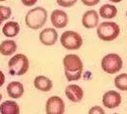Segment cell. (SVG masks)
Here are the masks:
<instances>
[{
	"mask_svg": "<svg viewBox=\"0 0 127 114\" xmlns=\"http://www.w3.org/2000/svg\"><path fill=\"white\" fill-rule=\"evenodd\" d=\"M64 75L67 81H77L81 78L83 71V63L79 57L75 54L65 55L63 60Z\"/></svg>",
	"mask_w": 127,
	"mask_h": 114,
	"instance_id": "6da1fadb",
	"label": "cell"
},
{
	"mask_svg": "<svg viewBox=\"0 0 127 114\" xmlns=\"http://www.w3.org/2000/svg\"><path fill=\"white\" fill-rule=\"evenodd\" d=\"M47 20V11L42 7H36L30 10L26 16V24L32 30L42 28Z\"/></svg>",
	"mask_w": 127,
	"mask_h": 114,
	"instance_id": "7a4b0ae2",
	"label": "cell"
},
{
	"mask_svg": "<svg viewBox=\"0 0 127 114\" xmlns=\"http://www.w3.org/2000/svg\"><path fill=\"white\" fill-rule=\"evenodd\" d=\"M8 66H9V73L12 76H22L28 72L30 63L26 55L17 54L10 59Z\"/></svg>",
	"mask_w": 127,
	"mask_h": 114,
	"instance_id": "3957f363",
	"label": "cell"
},
{
	"mask_svg": "<svg viewBox=\"0 0 127 114\" xmlns=\"http://www.w3.org/2000/svg\"><path fill=\"white\" fill-rule=\"evenodd\" d=\"M119 27L113 22H104L97 28V34L100 39L105 41H111L119 34Z\"/></svg>",
	"mask_w": 127,
	"mask_h": 114,
	"instance_id": "277c9868",
	"label": "cell"
},
{
	"mask_svg": "<svg viewBox=\"0 0 127 114\" xmlns=\"http://www.w3.org/2000/svg\"><path fill=\"white\" fill-rule=\"evenodd\" d=\"M122 68V59L115 53L106 55L102 60V69L108 74H115Z\"/></svg>",
	"mask_w": 127,
	"mask_h": 114,
	"instance_id": "5b68a950",
	"label": "cell"
},
{
	"mask_svg": "<svg viewBox=\"0 0 127 114\" xmlns=\"http://www.w3.org/2000/svg\"><path fill=\"white\" fill-rule=\"evenodd\" d=\"M61 43L65 49L68 50H76L79 49L82 45V37L79 33L66 31L61 36Z\"/></svg>",
	"mask_w": 127,
	"mask_h": 114,
	"instance_id": "8992f818",
	"label": "cell"
},
{
	"mask_svg": "<svg viewBox=\"0 0 127 114\" xmlns=\"http://www.w3.org/2000/svg\"><path fill=\"white\" fill-rule=\"evenodd\" d=\"M47 114H63L64 113V103L60 97H51L46 102Z\"/></svg>",
	"mask_w": 127,
	"mask_h": 114,
	"instance_id": "52a82bcc",
	"label": "cell"
},
{
	"mask_svg": "<svg viewBox=\"0 0 127 114\" xmlns=\"http://www.w3.org/2000/svg\"><path fill=\"white\" fill-rule=\"evenodd\" d=\"M121 103V96L115 91H109L103 97V104L107 108H115Z\"/></svg>",
	"mask_w": 127,
	"mask_h": 114,
	"instance_id": "ba28073f",
	"label": "cell"
},
{
	"mask_svg": "<svg viewBox=\"0 0 127 114\" xmlns=\"http://www.w3.org/2000/svg\"><path fill=\"white\" fill-rule=\"evenodd\" d=\"M68 18L65 12L62 10H55L51 14V23L57 29L64 28L67 25Z\"/></svg>",
	"mask_w": 127,
	"mask_h": 114,
	"instance_id": "9c48e42d",
	"label": "cell"
},
{
	"mask_svg": "<svg viewBox=\"0 0 127 114\" xmlns=\"http://www.w3.org/2000/svg\"><path fill=\"white\" fill-rule=\"evenodd\" d=\"M39 39H40V42L43 43L44 45H53L56 43L57 39H58V33L56 32L55 29H51V28H48L43 30L40 34H39Z\"/></svg>",
	"mask_w": 127,
	"mask_h": 114,
	"instance_id": "30bf717a",
	"label": "cell"
},
{
	"mask_svg": "<svg viewBox=\"0 0 127 114\" xmlns=\"http://www.w3.org/2000/svg\"><path fill=\"white\" fill-rule=\"evenodd\" d=\"M64 93L66 98L72 102H79L83 98V91L77 85H68Z\"/></svg>",
	"mask_w": 127,
	"mask_h": 114,
	"instance_id": "8fae6325",
	"label": "cell"
},
{
	"mask_svg": "<svg viewBox=\"0 0 127 114\" xmlns=\"http://www.w3.org/2000/svg\"><path fill=\"white\" fill-rule=\"evenodd\" d=\"M99 16L95 10H89L85 12L82 17V25L86 29H93L98 26Z\"/></svg>",
	"mask_w": 127,
	"mask_h": 114,
	"instance_id": "7c38bea8",
	"label": "cell"
},
{
	"mask_svg": "<svg viewBox=\"0 0 127 114\" xmlns=\"http://www.w3.org/2000/svg\"><path fill=\"white\" fill-rule=\"evenodd\" d=\"M24 86L20 82H11L7 87V93L12 98H20L24 95Z\"/></svg>",
	"mask_w": 127,
	"mask_h": 114,
	"instance_id": "4fadbf2b",
	"label": "cell"
},
{
	"mask_svg": "<svg viewBox=\"0 0 127 114\" xmlns=\"http://www.w3.org/2000/svg\"><path fill=\"white\" fill-rule=\"evenodd\" d=\"M34 87L41 92H49L53 87V83L45 76H37L34 79Z\"/></svg>",
	"mask_w": 127,
	"mask_h": 114,
	"instance_id": "5bb4252c",
	"label": "cell"
},
{
	"mask_svg": "<svg viewBox=\"0 0 127 114\" xmlns=\"http://www.w3.org/2000/svg\"><path fill=\"white\" fill-rule=\"evenodd\" d=\"M0 113L1 114H19L20 108L15 101L6 100L0 105Z\"/></svg>",
	"mask_w": 127,
	"mask_h": 114,
	"instance_id": "9a60e30c",
	"label": "cell"
},
{
	"mask_svg": "<svg viewBox=\"0 0 127 114\" xmlns=\"http://www.w3.org/2000/svg\"><path fill=\"white\" fill-rule=\"evenodd\" d=\"M2 32L4 35L8 37H14L20 33V26L17 22H8L7 24L4 25Z\"/></svg>",
	"mask_w": 127,
	"mask_h": 114,
	"instance_id": "2e32d148",
	"label": "cell"
},
{
	"mask_svg": "<svg viewBox=\"0 0 127 114\" xmlns=\"http://www.w3.org/2000/svg\"><path fill=\"white\" fill-rule=\"evenodd\" d=\"M17 50V43L14 40H4L0 44V53L2 55H12Z\"/></svg>",
	"mask_w": 127,
	"mask_h": 114,
	"instance_id": "e0dca14e",
	"label": "cell"
},
{
	"mask_svg": "<svg viewBox=\"0 0 127 114\" xmlns=\"http://www.w3.org/2000/svg\"><path fill=\"white\" fill-rule=\"evenodd\" d=\"M116 14H117L116 7L113 5H111V4L103 5L100 8V15L105 19H112L116 16Z\"/></svg>",
	"mask_w": 127,
	"mask_h": 114,
	"instance_id": "ac0fdd59",
	"label": "cell"
},
{
	"mask_svg": "<svg viewBox=\"0 0 127 114\" xmlns=\"http://www.w3.org/2000/svg\"><path fill=\"white\" fill-rule=\"evenodd\" d=\"M114 85L120 91H127V74H120L115 77Z\"/></svg>",
	"mask_w": 127,
	"mask_h": 114,
	"instance_id": "d6986e66",
	"label": "cell"
},
{
	"mask_svg": "<svg viewBox=\"0 0 127 114\" xmlns=\"http://www.w3.org/2000/svg\"><path fill=\"white\" fill-rule=\"evenodd\" d=\"M11 14H12L11 8L6 6H0V23L9 19L11 17Z\"/></svg>",
	"mask_w": 127,
	"mask_h": 114,
	"instance_id": "ffe728a7",
	"label": "cell"
},
{
	"mask_svg": "<svg viewBox=\"0 0 127 114\" xmlns=\"http://www.w3.org/2000/svg\"><path fill=\"white\" fill-rule=\"evenodd\" d=\"M77 0H57V3L64 8H68V7H71L72 5H74L76 3Z\"/></svg>",
	"mask_w": 127,
	"mask_h": 114,
	"instance_id": "44dd1931",
	"label": "cell"
},
{
	"mask_svg": "<svg viewBox=\"0 0 127 114\" xmlns=\"http://www.w3.org/2000/svg\"><path fill=\"white\" fill-rule=\"evenodd\" d=\"M89 114H94V113H100V114H104L105 111L100 107V106H95V107H92L90 110H89Z\"/></svg>",
	"mask_w": 127,
	"mask_h": 114,
	"instance_id": "7402d4cb",
	"label": "cell"
},
{
	"mask_svg": "<svg viewBox=\"0 0 127 114\" xmlns=\"http://www.w3.org/2000/svg\"><path fill=\"white\" fill-rule=\"evenodd\" d=\"M81 1L86 6H94L100 2V0H81Z\"/></svg>",
	"mask_w": 127,
	"mask_h": 114,
	"instance_id": "603a6c76",
	"label": "cell"
},
{
	"mask_svg": "<svg viewBox=\"0 0 127 114\" xmlns=\"http://www.w3.org/2000/svg\"><path fill=\"white\" fill-rule=\"evenodd\" d=\"M37 2V0H22V3L25 6H32Z\"/></svg>",
	"mask_w": 127,
	"mask_h": 114,
	"instance_id": "cb8c5ba5",
	"label": "cell"
},
{
	"mask_svg": "<svg viewBox=\"0 0 127 114\" xmlns=\"http://www.w3.org/2000/svg\"><path fill=\"white\" fill-rule=\"evenodd\" d=\"M4 83H5V76H4V74L0 71V87H2V86L4 85Z\"/></svg>",
	"mask_w": 127,
	"mask_h": 114,
	"instance_id": "d4e9b609",
	"label": "cell"
},
{
	"mask_svg": "<svg viewBox=\"0 0 127 114\" xmlns=\"http://www.w3.org/2000/svg\"><path fill=\"white\" fill-rule=\"evenodd\" d=\"M111 2H113V3H118V2H120V1H122V0H110Z\"/></svg>",
	"mask_w": 127,
	"mask_h": 114,
	"instance_id": "484cf974",
	"label": "cell"
},
{
	"mask_svg": "<svg viewBox=\"0 0 127 114\" xmlns=\"http://www.w3.org/2000/svg\"><path fill=\"white\" fill-rule=\"evenodd\" d=\"M1 98H2V96H1V94H0V100H1Z\"/></svg>",
	"mask_w": 127,
	"mask_h": 114,
	"instance_id": "4316f807",
	"label": "cell"
},
{
	"mask_svg": "<svg viewBox=\"0 0 127 114\" xmlns=\"http://www.w3.org/2000/svg\"><path fill=\"white\" fill-rule=\"evenodd\" d=\"M0 1H6V0H0Z\"/></svg>",
	"mask_w": 127,
	"mask_h": 114,
	"instance_id": "83f0119b",
	"label": "cell"
},
{
	"mask_svg": "<svg viewBox=\"0 0 127 114\" xmlns=\"http://www.w3.org/2000/svg\"><path fill=\"white\" fill-rule=\"evenodd\" d=\"M0 25H1V23H0Z\"/></svg>",
	"mask_w": 127,
	"mask_h": 114,
	"instance_id": "f1b7e54d",
	"label": "cell"
}]
</instances>
